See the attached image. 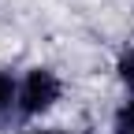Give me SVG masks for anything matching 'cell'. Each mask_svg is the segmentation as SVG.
<instances>
[{"label": "cell", "mask_w": 134, "mask_h": 134, "mask_svg": "<svg viewBox=\"0 0 134 134\" xmlns=\"http://www.w3.org/2000/svg\"><path fill=\"white\" fill-rule=\"evenodd\" d=\"M115 134H134V97L123 100L119 108H115V119H112Z\"/></svg>", "instance_id": "cell-3"}, {"label": "cell", "mask_w": 134, "mask_h": 134, "mask_svg": "<svg viewBox=\"0 0 134 134\" xmlns=\"http://www.w3.org/2000/svg\"><path fill=\"white\" fill-rule=\"evenodd\" d=\"M63 93V82L56 78V71H48V67H34V71H26V78L19 82V100H15V108H19V115H26V119H34V115L48 112L60 100Z\"/></svg>", "instance_id": "cell-1"}, {"label": "cell", "mask_w": 134, "mask_h": 134, "mask_svg": "<svg viewBox=\"0 0 134 134\" xmlns=\"http://www.w3.org/2000/svg\"><path fill=\"white\" fill-rule=\"evenodd\" d=\"M15 100H19V86H15V78L8 71H0V115H4Z\"/></svg>", "instance_id": "cell-4"}, {"label": "cell", "mask_w": 134, "mask_h": 134, "mask_svg": "<svg viewBox=\"0 0 134 134\" xmlns=\"http://www.w3.org/2000/svg\"><path fill=\"white\" fill-rule=\"evenodd\" d=\"M115 75H119V82H123V86L130 90V97H134V45L119 52V60H115Z\"/></svg>", "instance_id": "cell-2"}, {"label": "cell", "mask_w": 134, "mask_h": 134, "mask_svg": "<svg viewBox=\"0 0 134 134\" xmlns=\"http://www.w3.org/2000/svg\"><path fill=\"white\" fill-rule=\"evenodd\" d=\"M30 134H60V130H30Z\"/></svg>", "instance_id": "cell-5"}]
</instances>
